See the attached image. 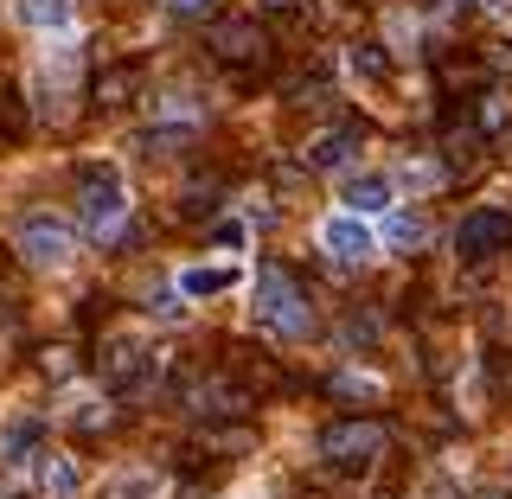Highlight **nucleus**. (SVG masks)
I'll return each instance as SVG.
<instances>
[{
    "label": "nucleus",
    "mask_w": 512,
    "mask_h": 499,
    "mask_svg": "<svg viewBox=\"0 0 512 499\" xmlns=\"http://www.w3.org/2000/svg\"><path fill=\"white\" fill-rule=\"evenodd\" d=\"M346 154H352V135H346V128H333V135H320L314 148H308V167H340Z\"/></svg>",
    "instance_id": "nucleus-13"
},
{
    "label": "nucleus",
    "mask_w": 512,
    "mask_h": 499,
    "mask_svg": "<svg viewBox=\"0 0 512 499\" xmlns=\"http://www.w3.org/2000/svg\"><path fill=\"white\" fill-rule=\"evenodd\" d=\"M180 7H199V0H180Z\"/></svg>",
    "instance_id": "nucleus-18"
},
{
    "label": "nucleus",
    "mask_w": 512,
    "mask_h": 499,
    "mask_svg": "<svg viewBox=\"0 0 512 499\" xmlns=\"http://www.w3.org/2000/svg\"><path fill=\"white\" fill-rule=\"evenodd\" d=\"M391 205H397L391 173H352L340 186V212H352V218H391Z\"/></svg>",
    "instance_id": "nucleus-7"
},
{
    "label": "nucleus",
    "mask_w": 512,
    "mask_h": 499,
    "mask_svg": "<svg viewBox=\"0 0 512 499\" xmlns=\"http://www.w3.org/2000/svg\"><path fill=\"white\" fill-rule=\"evenodd\" d=\"M314 244L327 250V263H340V269H365L384 250L378 244V224L372 218H352V212H327V218L314 224Z\"/></svg>",
    "instance_id": "nucleus-3"
},
{
    "label": "nucleus",
    "mask_w": 512,
    "mask_h": 499,
    "mask_svg": "<svg viewBox=\"0 0 512 499\" xmlns=\"http://www.w3.org/2000/svg\"><path fill=\"white\" fill-rule=\"evenodd\" d=\"M352 71H365V77H384V58H378V52H352Z\"/></svg>",
    "instance_id": "nucleus-15"
},
{
    "label": "nucleus",
    "mask_w": 512,
    "mask_h": 499,
    "mask_svg": "<svg viewBox=\"0 0 512 499\" xmlns=\"http://www.w3.org/2000/svg\"><path fill=\"white\" fill-rule=\"evenodd\" d=\"M493 499H506V493H493Z\"/></svg>",
    "instance_id": "nucleus-19"
},
{
    "label": "nucleus",
    "mask_w": 512,
    "mask_h": 499,
    "mask_svg": "<svg viewBox=\"0 0 512 499\" xmlns=\"http://www.w3.org/2000/svg\"><path fill=\"white\" fill-rule=\"evenodd\" d=\"M429 499H448V480H436V487H429Z\"/></svg>",
    "instance_id": "nucleus-17"
},
{
    "label": "nucleus",
    "mask_w": 512,
    "mask_h": 499,
    "mask_svg": "<svg viewBox=\"0 0 512 499\" xmlns=\"http://www.w3.org/2000/svg\"><path fill=\"white\" fill-rule=\"evenodd\" d=\"M103 372H109V384H141V372H148V352H141L135 340H116Z\"/></svg>",
    "instance_id": "nucleus-11"
},
{
    "label": "nucleus",
    "mask_w": 512,
    "mask_h": 499,
    "mask_svg": "<svg viewBox=\"0 0 512 499\" xmlns=\"http://www.w3.org/2000/svg\"><path fill=\"white\" fill-rule=\"evenodd\" d=\"M160 493H167V480L154 468H128V474L109 480V499H160Z\"/></svg>",
    "instance_id": "nucleus-12"
},
{
    "label": "nucleus",
    "mask_w": 512,
    "mask_h": 499,
    "mask_svg": "<svg viewBox=\"0 0 512 499\" xmlns=\"http://www.w3.org/2000/svg\"><path fill=\"white\" fill-rule=\"evenodd\" d=\"M237 244H244V224H237V218L218 224V250H237Z\"/></svg>",
    "instance_id": "nucleus-16"
},
{
    "label": "nucleus",
    "mask_w": 512,
    "mask_h": 499,
    "mask_svg": "<svg viewBox=\"0 0 512 499\" xmlns=\"http://www.w3.org/2000/svg\"><path fill=\"white\" fill-rule=\"evenodd\" d=\"M391 237H397V244H423V218H397Z\"/></svg>",
    "instance_id": "nucleus-14"
},
{
    "label": "nucleus",
    "mask_w": 512,
    "mask_h": 499,
    "mask_svg": "<svg viewBox=\"0 0 512 499\" xmlns=\"http://www.w3.org/2000/svg\"><path fill=\"white\" fill-rule=\"evenodd\" d=\"M250 282V269L244 263H186V269H173V295L180 301H218V295H231V288H244Z\"/></svg>",
    "instance_id": "nucleus-6"
},
{
    "label": "nucleus",
    "mask_w": 512,
    "mask_h": 499,
    "mask_svg": "<svg viewBox=\"0 0 512 499\" xmlns=\"http://www.w3.org/2000/svg\"><path fill=\"white\" fill-rule=\"evenodd\" d=\"M512 237V218L506 212H468L455 224V250L461 256H487V250H500Z\"/></svg>",
    "instance_id": "nucleus-8"
},
{
    "label": "nucleus",
    "mask_w": 512,
    "mask_h": 499,
    "mask_svg": "<svg viewBox=\"0 0 512 499\" xmlns=\"http://www.w3.org/2000/svg\"><path fill=\"white\" fill-rule=\"evenodd\" d=\"M250 314H256V327L276 333V340H308V327H314L308 295H301L295 276L276 269V263H256L250 269Z\"/></svg>",
    "instance_id": "nucleus-1"
},
{
    "label": "nucleus",
    "mask_w": 512,
    "mask_h": 499,
    "mask_svg": "<svg viewBox=\"0 0 512 499\" xmlns=\"http://www.w3.org/2000/svg\"><path fill=\"white\" fill-rule=\"evenodd\" d=\"M320 455L340 474H365L384 455V429L378 423H333V429H320Z\"/></svg>",
    "instance_id": "nucleus-5"
},
{
    "label": "nucleus",
    "mask_w": 512,
    "mask_h": 499,
    "mask_svg": "<svg viewBox=\"0 0 512 499\" xmlns=\"http://www.w3.org/2000/svg\"><path fill=\"white\" fill-rule=\"evenodd\" d=\"M20 20L32 32H45V39H71L77 7H71V0H20Z\"/></svg>",
    "instance_id": "nucleus-10"
},
{
    "label": "nucleus",
    "mask_w": 512,
    "mask_h": 499,
    "mask_svg": "<svg viewBox=\"0 0 512 499\" xmlns=\"http://www.w3.org/2000/svg\"><path fill=\"white\" fill-rule=\"evenodd\" d=\"M39 487H45V499H84L90 474L77 468L71 455H45V461H39Z\"/></svg>",
    "instance_id": "nucleus-9"
},
{
    "label": "nucleus",
    "mask_w": 512,
    "mask_h": 499,
    "mask_svg": "<svg viewBox=\"0 0 512 499\" xmlns=\"http://www.w3.org/2000/svg\"><path fill=\"white\" fill-rule=\"evenodd\" d=\"M13 244H20V256H26L32 269H71V256H77V237H71V224H64V218H52V212H32V218H20Z\"/></svg>",
    "instance_id": "nucleus-4"
},
{
    "label": "nucleus",
    "mask_w": 512,
    "mask_h": 499,
    "mask_svg": "<svg viewBox=\"0 0 512 499\" xmlns=\"http://www.w3.org/2000/svg\"><path fill=\"white\" fill-rule=\"evenodd\" d=\"M77 205H84L90 237L122 231V218H128V180H122L116 160H84V167H77Z\"/></svg>",
    "instance_id": "nucleus-2"
}]
</instances>
